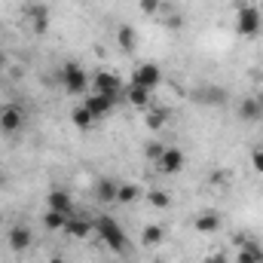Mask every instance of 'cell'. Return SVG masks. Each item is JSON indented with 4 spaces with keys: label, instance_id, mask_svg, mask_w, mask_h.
<instances>
[{
    "label": "cell",
    "instance_id": "1",
    "mask_svg": "<svg viewBox=\"0 0 263 263\" xmlns=\"http://www.w3.org/2000/svg\"><path fill=\"white\" fill-rule=\"evenodd\" d=\"M95 233H98V239H101L110 251H123V248L129 245V239H126L123 227H120L114 217H107V214H101V217L95 220Z\"/></svg>",
    "mask_w": 263,
    "mask_h": 263
},
{
    "label": "cell",
    "instance_id": "2",
    "mask_svg": "<svg viewBox=\"0 0 263 263\" xmlns=\"http://www.w3.org/2000/svg\"><path fill=\"white\" fill-rule=\"evenodd\" d=\"M59 83L65 86L70 95H83V92L92 86V77L83 70V65H77V62H67V65L59 70Z\"/></svg>",
    "mask_w": 263,
    "mask_h": 263
},
{
    "label": "cell",
    "instance_id": "3",
    "mask_svg": "<svg viewBox=\"0 0 263 263\" xmlns=\"http://www.w3.org/2000/svg\"><path fill=\"white\" fill-rule=\"evenodd\" d=\"M260 28H263L260 9H257L254 3H242V6H239V18H236V31H239V37L254 40V37L260 34Z\"/></svg>",
    "mask_w": 263,
    "mask_h": 263
},
{
    "label": "cell",
    "instance_id": "4",
    "mask_svg": "<svg viewBox=\"0 0 263 263\" xmlns=\"http://www.w3.org/2000/svg\"><path fill=\"white\" fill-rule=\"evenodd\" d=\"M159 83H162V70L156 65H138L135 73H132V86H141V89H147V92H153Z\"/></svg>",
    "mask_w": 263,
    "mask_h": 263
},
{
    "label": "cell",
    "instance_id": "5",
    "mask_svg": "<svg viewBox=\"0 0 263 263\" xmlns=\"http://www.w3.org/2000/svg\"><path fill=\"white\" fill-rule=\"evenodd\" d=\"M193 101L205 104V107H220V104H227V92L220 86H214V83H205L193 92Z\"/></svg>",
    "mask_w": 263,
    "mask_h": 263
},
{
    "label": "cell",
    "instance_id": "6",
    "mask_svg": "<svg viewBox=\"0 0 263 263\" xmlns=\"http://www.w3.org/2000/svg\"><path fill=\"white\" fill-rule=\"evenodd\" d=\"M83 107H86L95 120H101V117H107V114L114 110V95H101V92H95V95L83 98Z\"/></svg>",
    "mask_w": 263,
    "mask_h": 263
},
{
    "label": "cell",
    "instance_id": "7",
    "mask_svg": "<svg viewBox=\"0 0 263 263\" xmlns=\"http://www.w3.org/2000/svg\"><path fill=\"white\" fill-rule=\"evenodd\" d=\"M92 86H95V92H101V95H117L120 86H123V80H120L114 70H98V73L92 77Z\"/></svg>",
    "mask_w": 263,
    "mask_h": 263
},
{
    "label": "cell",
    "instance_id": "8",
    "mask_svg": "<svg viewBox=\"0 0 263 263\" xmlns=\"http://www.w3.org/2000/svg\"><path fill=\"white\" fill-rule=\"evenodd\" d=\"M6 242H9V248H12V251H28V248H31V242H34V233H31V227L15 223V227L9 230Z\"/></svg>",
    "mask_w": 263,
    "mask_h": 263
},
{
    "label": "cell",
    "instance_id": "9",
    "mask_svg": "<svg viewBox=\"0 0 263 263\" xmlns=\"http://www.w3.org/2000/svg\"><path fill=\"white\" fill-rule=\"evenodd\" d=\"M22 123H25V117H22L18 104H6V107H0V132L12 135V132L22 129Z\"/></svg>",
    "mask_w": 263,
    "mask_h": 263
},
{
    "label": "cell",
    "instance_id": "10",
    "mask_svg": "<svg viewBox=\"0 0 263 263\" xmlns=\"http://www.w3.org/2000/svg\"><path fill=\"white\" fill-rule=\"evenodd\" d=\"M156 165H159L162 175H178V172L184 168V153H181L178 147H165V153H162V159H159Z\"/></svg>",
    "mask_w": 263,
    "mask_h": 263
},
{
    "label": "cell",
    "instance_id": "11",
    "mask_svg": "<svg viewBox=\"0 0 263 263\" xmlns=\"http://www.w3.org/2000/svg\"><path fill=\"white\" fill-rule=\"evenodd\" d=\"M28 18L34 25V34H46V28H49V9L43 3H31L28 6Z\"/></svg>",
    "mask_w": 263,
    "mask_h": 263
},
{
    "label": "cell",
    "instance_id": "12",
    "mask_svg": "<svg viewBox=\"0 0 263 263\" xmlns=\"http://www.w3.org/2000/svg\"><path fill=\"white\" fill-rule=\"evenodd\" d=\"M236 263H263V245L254 242V239H248L245 245H239Z\"/></svg>",
    "mask_w": 263,
    "mask_h": 263
},
{
    "label": "cell",
    "instance_id": "13",
    "mask_svg": "<svg viewBox=\"0 0 263 263\" xmlns=\"http://www.w3.org/2000/svg\"><path fill=\"white\" fill-rule=\"evenodd\" d=\"M67 236H73V239H86V236H92L95 233V220H86V217H70L65 227Z\"/></svg>",
    "mask_w": 263,
    "mask_h": 263
},
{
    "label": "cell",
    "instance_id": "14",
    "mask_svg": "<svg viewBox=\"0 0 263 263\" xmlns=\"http://www.w3.org/2000/svg\"><path fill=\"white\" fill-rule=\"evenodd\" d=\"M46 205H49V211H62V214H70L73 211V199L67 196L65 190H52L49 199H46Z\"/></svg>",
    "mask_w": 263,
    "mask_h": 263
},
{
    "label": "cell",
    "instance_id": "15",
    "mask_svg": "<svg viewBox=\"0 0 263 263\" xmlns=\"http://www.w3.org/2000/svg\"><path fill=\"white\" fill-rule=\"evenodd\" d=\"M217 230H220V214L205 211V214H199V217H196V233L208 236V233H217Z\"/></svg>",
    "mask_w": 263,
    "mask_h": 263
},
{
    "label": "cell",
    "instance_id": "16",
    "mask_svg": "<svg viewBox=\"0 0 263 263\" xmlns=\"http://www.w3.org/2000/svg\"><path fill=\"white\" fill-rule=\"evenodd\" d=\"M144 123H147V129L150 132H159L165 123H168V110H165V107H147Z\"/></svg>",
    "mask_w": 263,
    "mask_h": 263
},
{
    "label": "cell",
    "instance_id": "17",
    "mask_svg": "<svg viewBox=\"0 0 263 263\" xmlns=\"http://www.w3.org/2000/svg\"><path fill=\"white\" fill-rule=\"evenodd\" d=\"M239 117L242 120H260L263 117V104L257 101V98H242V104H239Z\"/></svg>",
    "mask_w": 263,
    "mask_h": 263
},
{
    "label": "cell",
    "instance_id": "18",
    "mask_svg": "<svg viewBox=\"0 0 263 263\" xmlns=\"http://www.w3.org/2000/svg\"><path fill=\"white\" fill-rule=\"evenodd\" d=\"M117 43H120L123 52H135V49H138V37H135V31H132L129 25H123V28L117 31Z\"/></svg>",
    "mask_w": 263,
    "mask_h": 263
},
{
    "label": "cell",
    "instance_id": "19",
    "mask_svg": "<svg viewBox=\"0 0 263 263\" xmlns=\"http://www.w3.org/2000/svg\"><path fill=\"white\" fill-rule=\"evenodd\" d=\"M162 239H165V233H162V227H156V223L144 227V233H141V242H144L147 248H156V245H162Z\"/></svg>",
    "mask_w": 263,
    "mask_h": 263
},
{
    "label": "cell",
    "instance_id": "20",
    "mask_svg": "<svg viewBox=\"0 0 263 263\" xmlns=\"http://www.w3.org/2000/svg\"><path fill=\"white\" fill-rule=\"evenodd\" d=\"M117 190H120V184L114 178H101L98 181V199L101 202H117Z\"/></svg>",
    "mask_w": 263,
    "mask_h": 263
},
{
    "label": "cell",
    "instance_id": "21",
    "mask_svg": "<svg viewBox=\"0 0 263 263\" xmlns=\"http://www.w3.org/2000/svg\"><path fill=\"white\" fill-rule=\"evenodd\" d=\"M129 104H135V107H150V92L147 89H141V86H129Z\"/></svg>",
    "mask_w": 263,
    "mask_h": 263
},
{
    "label": "cell",
    "instance_id": "22",
    "mask_svg": "<svg viewBox=\"0 0 263 263\" xmlns=\"http://www.w3.org/2000/svg\"><path fill=\"white\" fill-rule=\"evenodd\" d=\"M138 196H141L138 184H120V190H117V202H120V205H132Z\"/></svg>",
    "mask_w": 263,
    "mask_h": 263
},
{
    "label": "cell",
    "instance_id": "23",
    "mask_svg": "<svg viewBox=\"0 0 263 263\" xmlns=\"http://www.w3.org/2000/svg\"><path fill=\"white\" fill-rule=\"evenodd\" d=\"M67 214H62V211H46V217H43V227L46 230H65L67 227Z\"/></svg>",
    "mask_w": 263,
    "mask_h": 263
},
{
    "label": "cell",
    "instance_id": "24",
    "mask_svg": "<svg viewBox=\"0 0 263 263\" xmlns=\"http://www.w3.org/2000/svg\"><path fill=\"white\" fill-rule=\"evenodd\" d=\"M70 120H73V126H77L80 132H86L89 126H92V123H95V117H92V114H89L86 107H77V110L70 114Z\"/></svg>",
    "mask_w": 263,
    "mask_h": 263
},
{
    "label": "cell",
    "instance_id": "25",
    "mask_svg": "<svg viewBox=\"0 0 263 263\" xmlns=\"http://www.w3.org/2000/svg\"><path fill=\"white\" fill-rule=\"evenodd\" d=\"M162 153H165V144H159V141H150V144L144 147V156H147L150 162H159Z\"/></svg>",
    "mask_w": 263,
    "mask_h": 263
},
{
    "label": "cell",
    "instance_id": "26",
    "mask_svg": "<svg viewBox=\"0 0 263 263\" xmlns=\"http://www.w3.org/2000/svg\"><path fill=\"white\" fill-rule=\"evenodd\" d=\"M150 205H156V208H168L172 205V196L165 193V190H150Z\"/></svg>",
    "mask_w": 263,
    "mask_h": 263
},
{
    "label": "cell",
    "instance_id": "27",
    "mask_svg": "<svg viewBox=\"0 0 263 263\" xmlns=\"http://www.w3.org/2000/svg\"><path fill=\"white\" fill-rule=\"evenodd\" d=\"M138 6H141V12H147V15H153V12H159V6H162V0H138Z\"/></svg>",
    "mask_w": 263,
    "mask_h": 263
},
{
    "label": "cell",
    "instance_id": "28",
    "mask_svg": "<svg viewBox=\"0 0 263 263\" xmlns=\"http://www.w3.org/2000/svg\"><path fill=\"white\" fill-rule=\"evenodd\" d=\"M251 165H254L257 175H263V147H254L251 150Z\"/></svg>",
    "mask_w": 263,
    "mask_h": 263
},
{
    "label": "cell",
    "instance_id": "29",
    "mask_svg": "<svg viewBox=\"0 0 263 263\" xmlns=\"http://www.w3.org/2000/svg\"><path fill=\"white\" fill-rule=\"evenodd\" d=\"M205 263H227V254H223V251H214V254L205 257Z\"/></svg>",
    "mask_w": 263,
    "mask_h": 263
},
{
    "label": "cell",
    "instance_id": "30",
    "mask_svg": "<svg viewBox=\"0 0 263 263\" xmlns=\"http://www.w3.org/2000/svg\"><path fill=\"white\" fill-rule=\"evenodd\" d=\"M6 65V52H3V49H0V67Z\"/></svg>",
    "mask_w": 263,
    "mask_h": 263
},
{
    "label": "cell",
    "instance_id": "31",
    "mask_svg": "<svg viewBox=\"0 0 263 263\" xmlns=\"http://www.w3.org/2000/svg\"><path fill=\"white\" fill-rule=\"evenodd\" d=\"M49 263H65V257H52Z\"/></svg>",
    "mask_w": 263,
    "mask_h": 263
},
{
    "label": "cell",
    "instance_id": "32",
    "mask_svg": "<svg viewBox=\"0 0 263 263\" xmlns=\"http://www.w3.org/2000/svg\"><path fill=\"white\" fill-rule=\"evenodd\" d=\"M153 263H162V260H153Z\"/></svg>",
    "mask_w": 263,
    "mask_h": 263
},
{
    "label": "cell",
    "instance_id": "33",
    "mask_svg": "<svg viewBox=\"0 0 263 263\" xmlns=\"http://www.w3.org/2000/svg\"><path fill=\"white\" fill-rule=\"evenodd\" d=\"M260 92H263V86H260Z\"/></svg>",
    "mask_w": 263,
    "mask_h": 263
}]
</instances>
